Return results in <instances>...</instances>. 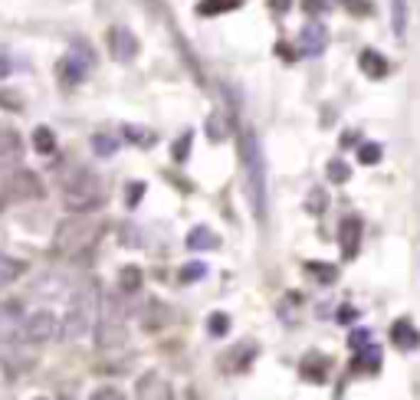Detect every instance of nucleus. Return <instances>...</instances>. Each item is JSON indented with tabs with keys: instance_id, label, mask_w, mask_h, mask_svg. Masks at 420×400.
I'll use <instances>...</instances> for the list:
<instances>
[{
	"instance_id": "4c0bfd02",
	"label": "nucleus",
	"mask_w": 420,
	"mask_h": 400,
	"mask_svg": "<svg viewBox=\"0 0 420 400\" xmlns=\"http://www.w3.org/2000/svg\"><path fill=\"white\" fill-rule=\"evenodd\" d=\"M141 197H145V180H131L129 190H125V204L138 207V204H141Z\"/></svg>"
},
{
	"instance_id": "aec40b11",
	"label": "nucleus",
	"mask_w": 420,
	"mask_h": 400,
	"mask_svg": "<svg viewBox=\"0 0 420 400\" xmlns=\"http://www.w3.org/2000/svg\"><path fill=\"white\" fill-rule=\"evenodd\" d=\"M243 7V0H200L198 7V17H217V13H230V10Z\"/></svg>"
},
{
	"instance_id": "f3484780",
	"label": "nucleus",
	"mask_w": 420,
	"mask_h": 400,
	"mask_svg": "<svg viewBox=\"0 0 420 400\" xmlns=\"http://www.w3.org/2000/svg\"><path fill=\"white\" fill-rule=\"evenodd\" d=\"M358 66H361V72H365L368 79H384L387 76V60L377 50H365V53H361Z\"/></svg>"
},
{
	"instance_id": "6e6552de",
	"label": "nucleus",
	"mask_w": 420,
	"mask_h": 400,
	"mask_svg": "<svg viewBox=\"0 0 420 400\" xmlns=\"http://www.w3.org/2000/svg\"><path fill=\"white\" fill-rule=\"evenodd\" d=\"M36 197H43V184L33 171L17 168L4 180V200H36Z\"/></svg>"
},
{
	"instance_id": "49530a36",
	"label": "nucleus",
	"mask_w": 420,
	"mask_h": 400,
	"mask_svg": "<svg viewBox=\"0 0 420 400\" xmlns=\"http://www.w3.org/2000/svg\"><path fill=\"white\" fill-rule=\"evenodd\" d=\"M7 72H10V63H7V60H0V76H7Z\"/></svg>"
},
{
	"instance_id": "7ed1b4c3",
	"label": "nucleus",
	"mask_w": 420,
	"mask_h": 400,
	"mask_svg": "<svg viewBox=\"0 0 420 400\" xmlns=\"http://www.w3.org/2000/svg\"><path fill=\"white\" fill-rule=\"evenodd\" d=\"M240 164L247 174V197L257 220H266V158L253 128H240Z\"/></svg>"
},
{
	"instance_id": "473e14b6",
	"label": "nucleus",
	"mask_w": 420,
	"mask_h": 400,
	"mask_svg": "<svg viewBox=\"0 0 420 400\" xmlns=\"http://www.w3.org/2000/svg\"><path fill=\"white\" fill-rule=\"evenodd\" d=\"M325 207H328L325 190H322V188H312V190H309V197H306V210H309V213H322Z\"/></svg>"
},
{
	"instance_id": "c85d7f7f",
	"label": "nucleus",
	"mask_w": 420,
	"mask_h": 400,
	"mask_svg": "<svg viewBox=\"0 0 420 400\" xmlns=\"http://www.w3.org/2000/svg\"><path fill=\"white\" fill-rule=\"evenodd\" d=\"M36 296H63L66 292V279L63 276H43L40 279V289H33Z\"/></svg>"
},
{
	"instance_id": "9b49d317",
	"label": "nucleus",
	"mask_w": 420,
	"mask_h": 400,
	"mask_svg": "<svg viewBox=\"0 0 420 400\" xmlns=\"http://www.w3.org/2000/svg\"><path fill=\"white\" fill-rule=\"evenodd\" d=\"M328 46V30L318 20H312V23L302 26L299 33V56H322Z\"/></svg>"
},
{
	"instance_id": "9d476101",
	"label": "nucleus",
	"mask_w": 420,
	"mask_h": 400,
	"mask_svg": "<svg viewBox=\"0 0 420 400\" xmlns=\"http://www.w3.org/2000/svg\"><path fill=\"white\" fill-rule=\"evenodd\" d=\"M26 315L20 312V302H0V341H20V328H23Z\"/></svg>"
},
{
	"instance_id": "4be33fe9",
	"label": "nucleus",
	"mask_w": 420,
	"mask_h": 400,
	"mask_svg": "<svg viewBox=\"0 0 420 400\" xmlns=\"http://www.w3.org/2000/svg\"><path fill=\"white\" fill-rule=\"evenodd\" d=\"M207 138H210V141L230 138V119H227L223 112H210V115H207Z\"/></svg>"
},
{
	"instance_id": "6ab92c4d",
	"label": "nucleus",
	"mask_w": 420,
	"mask_h": 400,
	"mask_svg": "<svg viewBox=\"0 0 420 400\" xmlns=\"http://www.w3.org/2000/svg\"><path fill=\"white\" fill-rule=\"evenodd\" d=\"M381 361H384V351L377 348V345H368V348L358 351L355 364H358V371H365V374H377V371H381Z\"/></svg>"
},
{
	"instance_id": "f8f14e48",
	"label": "nucleus",
	"mask_w": 420,
	"mask_h": 400,
	"mask_svg": "<svg viewBox=\"0 0 420 400\" xmlns=\"http://www.w3.org/2000/svg\"><path fill=\"white\" fill-rule=\"evenodd\" d=\"M109 53L119 63H131L138 56V40L131 36V30L125 26H112L109 30Z\"/></svg>"
},
{
	"instance_id": "0eeeda50",
	"label": "nucleus",
	"mask_w": 420,
	"mask_h": 400,
	"mask_svg": "<svg viewBox=\"0 0 420 400\" xmlns=\"http://www.w3.org/2000/svg\"><path fill=\"white\" fill-rule=\"evenodd\" d=\"M95 56L89 53L86 43H79V46H72V53H66L60 63H56V76H60L63 89H76L82 79H86V72L92 69Z\"/></svg>"
},
{
	"instance_id": "c9c22d12",
	"label": "nucleus",
	"mask_w": 420,
	"mask_h": 400,
	"mask_svg": "<svg viewBox=\"0 0 420 400\" xmlns=\"http://www.w3.org/2000/svg\"><path fill=\"white\" fill-rule=\"evenodd\" d=\"M122 247H135V249L145 247L141 230H138V227H122Z\"/></svg>"
},
{
	"instance_id": "a211bd4d",
	"label": "nucleus",
	"mask_w": 420,
	"mask_h": 400,
	"mask_svg": "<svg viewBox=\"0 0 420 400\" xmlns=\"http://www.w3.org/2000/svg\"><path fill=\"white\" fill-rule=\"evenodd\" d=\"M299 374L306 377V381H316V384H322V381H325V377H328V358H322V355H309V358L302 361Z\"/></svg>"
},
{
	"instance_id": "58836bf2",
	"label": "nucleus",
	"mask_w": 420,
	"mask_h": 400,
	"mask_svg": "<svg viewBox=\"0 0 420 400\" xmlns=\"http://www.w3.org/2000/svg\"><path fill=\"white\" fill-rule=\"evenodd\" d=\"M342 4H345V10H348V13H355V17H368V13H371L368 0H342Z\"/></svg>"
},
{
	"instance_id": "4468645a",
	"label": "nucleus",
	"mask_w": 420,
	"mask_h": 400,
	"mask_svg": "<svg viewBox=\"0 0 420 400\" xmlns=\"http://www.w3.org/2000/svg\"><path fill=\"white\" fill-rule=\"evenodd\" d=\"M338 247H342V259H355L361 247V220L358 217H345L338 227Z\"/></svg>"
},
{
	"instance_id": "20e7f679",
	"label": "nucleus",
	"mask_w": 420,
	"mask_h": 400,
	"mask_svg": "<svg viewBox=\"0 0 420 400\" xmlns=\"http://www.w3.org/2000/svg\"><path fill=\"white\" fill-rule=\"evenodd\" d=\"M125 322H129V306H125V292H102V306H99V322H95V335H99V348L112 351L125 345Z\"/></svg>"
},
{
	"instance_id": "bb28decb",
	"label": "nucleus",
	"mask_w": 420,
	"mask_h": 400,
	"mask_svg": "<svg viewBox=\"0 0 420 400\" xmlns=\"http://www.w3.org/2000/svg\"><path fill=\"white\" fill-rule=\"evenodd\" d=\"M227 332H230V315H227V312H210V318H207V335H210V338H223Z\"/></svg>"
},
{
	"instance_id": "423d86ee",
	"label": "nucleus",
	"mask_w": 420,
	"mask_h": 400,
	"mask_svg": "<svg viewBox=\"0 0 420 400\" xmlns=\"http://www.w3.org/2000/svg\"><path fill=\"white\" fill-rule=\"evenodd\" d=\"M53 338H63V318L50 308H36L30 312L20 328V341H30V345H43V341H53Z\"/></svg>"
},
{
	"instance_id": "2f4dec72",
	"label": "nucleus",
	"mask_w": 420,
	"mask_h": 400,
	"mask_svg": "<svg viewBox=\"0 0 420 400\" xmlns=\"http://www.w3.org/2000/svg\"><path fill=\"white\" fill-rule=\"evenodd\" d=\"M190 141H194V135H190V131H184V135L174 141V148H171V161H174V164H184V161H188Z\"/></svg>"
},
{
	"instance_id": "7c9ffc66",
	"label": "nucleus",
	"mask_w": 420,
	"mask_h": 400,
	"mask_svg": "<svg viewBox=\"0 0 420 400\" xmlns=\"http://www.w3.org/2000/svg\"><path fill=\"white\" fill-rule=\"evenodd\" d=\"M325 174H328V180H332V184H345V180L352 178V168H348L342 158H335V161H328Z\"/></svg>"
},
{
	"instance_id": "ddd939ff",
	"label": "nucleus",
	"mask_w": 420,
	"mask_h": 400,
	"mask_svg": "<svg viewBox=\"0 0 420 400\" xmlns=\"http://www.w3.org/2000/svg\"><path fill=\"white\" fill-rule=\"evenodd\" d=\"M23 158V141L14 128H0V171H17Z\"/></svg>"
},
{
	"instance_id": "37998d69",
	"label": "nucleus",
	"mask_w": 420,
	"mask_h": 400,
	"mask_svg": "<svg viewBox=\"0 0 420 400\" xmlns=\"http://www.w3.org/2000/svg\"><path fill=\"white\" fill-rule=\"evenodd\" d=\"M269 7L276 10V13H289V7H292V0H269Z\"/></svg>"
},
{
	"instance_id": "5701e85b",
	"label": "nucleus",
	"mask_w": 420,
	"mask_h": 400,
	"mask_svg": "<svg viewBox=\"0 0 420 400\" xmlns=\"http://www.w3.org/2000/svg\"><path fill=\"white\" fill-rule=\"evenodd\" d=\"M33 151L43 154V158H50V154L56 151V135H53V128H46V125L33 128Z\"/></svg>"
},
{
	"instance_id": "c756f323",
	"label": "nucleus",
	"mask_w": 420,
	"mask_h": 400,
	"mask_svg": "<svg viewBox=\"0 0 420 400\" xmlns=\"http://www.w3.org/2000/svg\"><path fill=\"white\" fill-rule=\"evenodd\" d=\"M391 13H394V36L401 40L407 33V0H391Z\"/></svg>"
},
{
	"instance_id": "72a5a7b5",
	"label": "nucleus",
	"mask_w": 420,
	"mask_h": 400,
	"mask_svg": "<svg viewBox=\"0 0 420 400\" xmlns=\"http://www.w3.org/2000/svg\"><path fill=\"white\" fill-rule=\"evenodd\" d=\"M381 154H384V151H381V145H375V141H365V145L358 148V161L371 168V164L381 161Z\"/></svg>"
},
{
	"instance_id": "2eb2a0df",
	"label": "nucleus",
	"mask_w": 420,
	"mask_h": 400,
	"mask_svg": "<svg viewBox=\"0 0 420 400\" xmlns=\"http://www.w3.org/2000/svg\"><path fill=\"white\" fill-rule=\"evenodd\" d=\"M391 338H394V345L401 351H417L420 348V332L411 318H397V322L391 325Z\"/></svg>"
},
{
	"instance_id": "393cba45",
	"label": "nucleus",
	"mask_w": 420,
	"mask_h": 400,
	"mask_svg": "<svg viewBox=\"0 0 420 400\" xmlns=\"http://www.w3.org/2000/svg\"><path fill=\"white\" fill-rule=\"evenodd\" d=\"M122 141L115 135H105V131H95L92 135V151L95 158H112V154H119Z\"/></svg>"
},
{
	"instance_id": "39448f33",
	"label": "nucleus",
	"mask_w": 420,
	"mask_h": 400,
	"mask_svg": "<svg viewBox=\"0 0 420 400\" xmlns=\"http://www.w3.org/2000/svg\"><path fill=\"white\" fill-rule=\"evenodd\" d=\"M99 237V223L89 220L86 213H72L69 220H63L56 227V237H53V253L60 259H76L82 256Z\"/></svg>"
},
{
	"instance_id": "a878e982",
	"label": "nucleus",
	"mask_w": 420,
	"mask_h": 400,
	"mask_svg": "<svg viewBox=\"0 0 420 400\" xmlns=\"http://www.w3.org/2000/svg\"><path fill=\"white\" fill-rule=\"evenodd\" d=\"M141 279H145V276H141L138 266H125V269L119 273V289L125 292V296H135V292L141 289Z\"/></svg>"
},
{
	"instance_id": "ea45409f",
	"label": "nucleus",
	"mask_w": 420,
	"mask_h": 400,
	"mask_svg": "<svg viewBox=\"0 0 420 400\" xmlns=\"http://www.w3.org/2000/svg\"><path fill=\"white\" fill-rule=\"evenodd\" d=\"M89 400H125V394L115 391V387H99V391H92Z\"/></svg>"
},
{
	"instance_id": "412c9836",
	"label": "nucleus",
	"mask_w": 420,
	"mask_h": 400,
	"mask_svg": "<svg viewBox=\"0 0 420 400\" xmlns=\"http://www.w3.org/2000/svg\"><path fill=\"white\" fill-rule=\"evenodd\" d=\"M23 273H26V266H23V263H17L14 256H4V253H0V289H7L10 282H17Z\"/></svg>"
},
{
	"instance_id": "79ce46f5",
	"label": "nucleus",
	"mask_w": 420,
	"mask_h": 400,
	"mask_svg": "<svg viewBox=\"0 0 420 400\" xmlns=\"http://www.w3.org/2000/svg\"><path fill=\"white\" fill-rule=\"evenodd\" d=\"M302 10L316 17V13H322V10H325V0H302Z\"/></svg>"
},
{
	"instance_id": "dca6fc26",
	"label": "nucleus",
	"mask_w": 420,
	"mask_h": 400,
	"mask_svg": "<svg viewBox=\"0 0 420 400\" xmlns=\"http://www.w3.org/2000/svg\"><path fill=\"white\" fill-rule=\"evenodd\" d=\"M220 247V237H217L210 227H194L188 233V249L190 253H204V249H217Z\"/></svg>"
},
{
	"instance_id": "de8ad7c7",
	"label": "nucleus",
	"mask_w": 420,
	"mask_h": 400,
	"mask_svg": "<svg viewBox=\"0 0 420 400\" xmlns=\"http://www.w3.org/2000/svg\"><path fill=\"white\" fill-rule=\"evenodd\" d=\"M40 400H43V397H40Z\"/></svg>"
},
{
	"instance_id": "a19ab883",
	"label": "nucleus",
	"mask_w": 420,
	"mask_h": 400,
	"mask_svg": "<svg viewBox=\"0 0 420 400\" xmlns=\"http://www.w3.org/2000/svg\"><path fill=\"white\" fill-rule=\"evenodd\" d=\"M335 318H338V322H342V325H352L355 318H358V308H355V306H342V308H338V315H335Z\"/></svg>"
},
{
	"instance_id": "cd10ccee",
	"label": "nucleus",
	"mask_w": 420,
	"mask_h": 400,
	"mask_svg": "<svg viewBox=\"0 0 420 400\" xmlns=\"http://www.w3.org/2000/svg\"><path fill=\"white\" fill-rule=\"evenodd\" d=\"M207 276V266L204 263H184L181 266V273H178V279H181V286H190V282H198V279H204Z\"/></svg>"
},
{
	"instance_id": "a18cd8bd",
	"label": "nucleus",
	"mask_w": 420,
	"mask_h": 400,
	"mask_svg": "<svg viewBox=\"0 0 420 400\" xmlns=\"http://www.w3.org/2000/svg\"><path fill=\"white\" fill-rule=\"evenodd\" d=\"M355 141H358V131H345V135H342V145H345V148L355 145Z\"/></svg>"
},
{
	"instance_id": "f257e3e1",
	"label": "nucleus",
	"mask_w": 420,
	"mask_h": 400,
	"mask_svg": "<svg viewBox=\"0 0 420 400\" xmlns=\"http://www.w3.org/2000/svg\"><path fill=\"white\" fill-rule=\"evenodd\" d=\"M60 188H63V204L69 213H92L102 207L105 200V184L95 171L72 164L60 174Z\"/></svg>"
},
{
	"instance_id": "e433bc0d",
	"label": "nucleus",
	"mask_w": 420,
	"mask_h": 400,
	"mask_svg": "<svg viewBox=\"0 0 420 400\" xmlns=\"http://www.w3.org/2000/svg\"><path fill=\"white\" fill-rule=\"evenodd\" d=\"M306 269H309L312 276H318V279L325 282V286H328V282H335V276H338V269H335V266H322V263H309Z\"/></svg>"
},
{
	"instance_id": "1a4fd4ad",
	"label": "nucleus",
	"mask_w": 420,
	"mask_h": 400,
	"mask_svg": "<svg viewBox=\"0 0 420 400\" xmlns=\"http://www.w3.org/2000/svg\"><path fill=\"white\" fill-rule=\"evenodd\" d=\"M135 397L138 400H174V394H171V384L164 381V374L145 371V374L135 381Z\"/></svg>"
},
{
	"instance_id": "b1692460",
	"label": "nucleus",
	"mask_w": 420,
	"mask_h": 400,
	"mask_svg": "<svg viewBox=\"0 0 420 400\" xmlns=\"http://www.w3.org/2000/svg\"><path fill=\"white\" fill-rule=\"evenodd\" d=\"M122 135H125V141H131V145H138V148H151L158 141L155 131H151V128H141V125H125Z\"/></svg>"
},
{
	"instance_id": "f03ea898",
	"label": "nucleus",
	"mask_w": 420,
	"mask_h": 400,
	"mask_svg": "<svg viewBox=\"0 0 420 400\" xmlns=\"http://www.w3.org/2000/svg\"><path fill=\"white\" fill-rule=\"evenodd\" d=\"M99 306H102V292H99V282L86 279L79 282L72 298H69V308L63 315V341H79L86 338L89 332L99 322Z\"/></svg>"
},
{
	"instance_id": "c03bdc74",
	"label": "nucleus",
	"mask_w": 420,
	"mask_h": 400,
	"mask_svg": "<svg viewBox=\"0 0 420 400\" xmlns=\"http://www.w3.org/2000/svg\"><path fill=\"white\" fill-rule=\"evenodd\" d=\"M276 53H279L283 60H296V53H292V46H286V43H279V46H276Z\"/></svg>"
},
{
	"instance_id": "f704fd0d",
	"label": "nucleus",
	"mask_w": 420,
	"mask_h": 400,
	"mask_svg": "<svg viewBox=\"0 0 420 400\" xmlns=\"http://www.w3.org/2000/svg\"><path fill=\"white\" fill-rule=\"evenodd\" d=\"M368 345H371V332H368V328H355V332L348 335V348H352L355 355H358L361 348H368Z\"/></svg>"
}]
</instances>
